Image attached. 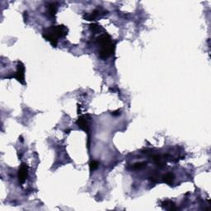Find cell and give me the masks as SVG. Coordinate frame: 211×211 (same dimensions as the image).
Listing matches in <instances>:
<instances>
[{
  "label": "cell",
  "mask_w": 211,
  "mask_h": 211,
  "mask_svg": "<svg viewBox=\"0 0 211 211\" xmlns=\"http://www.w3.org/2000/svg\"><path fill=\"white\" fill-rule=\"evenodd\" d=\"M68 32L69 29L67 26L64 25H57L49 26L48 28L43 30L42 36L46 40L50 43L53 47H56L58 45L59 39L65 37Z\"/></svg>",
  "instance_id": "6da1fadb"
},
{
  "label": "cell",
  "mask_w": 211,
  "mask_h": 211,
  "mask_svg": "<svg viewBox=\"0 0 211 211\" xmlns=\"http://www.w3.org/2000/svg\"><path fill=\"white\" fill-rule=\"evenodd\" d=\"M97 43L99 46V57L103 60L108 59L114 53L115 49V43L107 33H103L97 38Z\"/></svg>",
  "instance_id": "7a4b0ae2"
},
{
  "label": "cell",
  "mask_w": 211,
  "mask_h": 211,
  "mask_svg": "<svg viewBox=\"0 0 211 211\" xmlns=\"http://www.w3.org/2000/svg\"><path fill=\"white\" fill-rule=\"evenodd\" d=\"M13 77L15 78L22 85H26V82H25V65H24V64L22 62L17 61L16 71L13 74Z\"/></svg>",
  "instance_id": "3957f363"
},
{
  "label": "cell",
  "mask_w": 211,
  "mask_h": 211,
  "mask_svg": "<svg viewBox=\"0 0 211 211\" xmlns=\"http://www.w3.org/2000/svg\"><path fill=\"white\" fill-rule=\"evenodd\" d=\"M90 116L88 115H81L76 121V125L79 126V128L82 129L83 131H85L86 133L88 134L90 132V124H89V120H90Z\"/></svg>",
  "instance_id": "277c9868"
},
{
  "label": "cell",
  "mask_w": 211,
  "mask_h": 211,
  "mask_svg": "<svg viewBox=\"0 0 211 211\" xmlns=\"http://www.w3.org/2000/svg\"><path fill=\"white\" fill-rule=\"evenodd\" d=\"M28 168L29 167L26 163H22L18 170V181L20 184H23L26 180L27 175H28Z\"/></svg>",
  "instance_id": "5b68a950"
},
{
  "label": "cell",
  "mask_w": 211,
  "mask_h": 211,
  "mask_svg": "<svg viewBox=\"0 0 211 211\" xmlns=\"http://www.w3.org/2000/svg\"><path fill=\"white\" fill-rule=\"evenodd\" d=\"M106 11H102L101 9H95L90 13H85L83 18L87 21H95L98 16H101L102 15H105Z\"/></svg>",
  "instance_id": "8992f818"
},
{
  "label": "cell",
  "mask_w": 211,
  "mask_h": 211,
  "mask_svg": "<svg viewBox=\"0 0 211 211\" xmlns=\"http://www.w3.org/2000/svg\"><path fill=\"white\" fill-rule=\"evenodd\" d=\"M153 160L154 162L156 165L159 167V168H164L166 166V162H165V159L161 155H154L153 156Z\"/></svg>",
  "instance_id": "52a82bcc"
},
{
  "label": "cell",
  "mask_w": 211,
  "mask_h": 211,
  "mask_svg": "<svg viewBox=\"0 0 211 211\" xmlns=\"http://www.w3.org/2000/svg\"><path fill=\"white\" fill-rule=\"evenodd\" d=\"M162 206L163 209L169 210H176L177 207L175 204L171 201H165L162 203Z\"/></svg>",
  "instance_id": "ba28073f"
},
{
  "label": "cell",
  "mask_w": 211,
  "mask_h": 211,
  "mask_svg": "<svg viewBox=\"0 0 211 211\" xmlns=\"http://www.w3.org/2000/svg\"><path fill=\"white\" fill-rule=\"evenodd\" d=\"M47 8H48V13H49V16L55 17L56 16V13H57V7L55 4L53 3H49Z\"/></svg>",
  "instance_id": "9c48e42d"
},
{
  "label": "cell",
  "mask_w": 211,
  "mask_h": 211,
  "mask_svg": "<svg viewBox=\"0 0 211 211\" xmlns=\"http://www.w3.org/2000/svg\"><path fill=\"white\" fill-rule=\"evenodd\" d=\"M162 181L166 184L171 185L173 181H174V175L172 174V173H167V174H165L162 177Z\"/></svg>",
  "instance_id": "30bf717a"
},
{
  "label": "cell",
  "mask_w": 211,
  "mask_h": 211,
  "mask_svg": "<svg viewBox=\"0 0 211 211\" xmlns=\"http://www.w3.org/2000/svg\"><path fill=\"white\" fill-rule=\"evenodd\" d=\"M90 30L92 31V32L97 33L100 31V30H102V27H101V26H99L98 24L93 23V24L90 25Z\"/></svg>",
  "instance_id": "8fae6325"
},
{
  "label": "cell",
  "mask_w": 211,
  "mask_h": 211,
  "mask_svg": "<svg viewBox=\"0 0 211 211\" xmlns=\"http://www.w3.org/2000/svg\"><path fill=\"white\" fill-rule=\"evenodd\" d=\"M146 162H136V163H135V164L133 165V169H135V170H138V169H141V168H144V167H146Z\"/></svg>",
  "instance_id": "7c38bea8"
},
{
  "label": "cell",
  "mask_w": 211,
  "mask_h": 211,
  "mask_svg": "<svg viewBox=\"0 0 211 211\" xmlns=\"http://www.w3.org/2000/svg\"><path fill=\"white\" fill-rule=\"evenodd\" d=\"M98 166H99V162L97 161H92L90 163H89V167H90L91 171H94V170H96L97 168H98Z\"/></svg>",
  "instance_id": "4fadbf2b"
},
{
  "label": "cell",
  "mask_w": 211,
  "mask_h": 211,
  "mask_svg": "<svg viewBox=\"0 0 211 211\" xmlns=\"http://www.w3.org/2000/svg\"><path fill=\"white\" fill-rule=\"evenodd\" d=\"M120 114V110H117V111H115L111 112V115H114V116H117Z\"/></svg>",
  "instance_id": "5bb4252c"
},
{
  "label": "cell",
  "mask_w": 211,
  "mask_h": 211,
  "mask_svg": "<svg viewBox=\"0 0 211 211\" xmlns=\"http://www.w3.org/2000/svg\"><path fill=\"white\" fill-rule=\"evenodd\" d=\"M23 16H24V21L26 22V18H27V12H24V13H23Z\"/></svg>",
  "instance_id": "9a60e30c"
}]
</instances>
